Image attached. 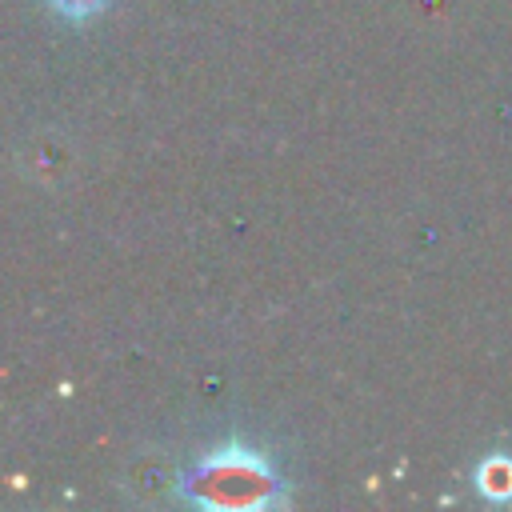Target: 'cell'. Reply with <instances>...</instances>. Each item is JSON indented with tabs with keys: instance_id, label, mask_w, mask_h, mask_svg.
<instances>
[{
	"instance_id": "cell-3",
	"label": "cell",
	"mask_w": 512,
	"mask_h": 512,
	"mask_svg": "<svg viewBox=\"0 0 512 512\" xmlns=\"http://www.w3.org/2000/svg\"><path fill=\"white\" fill-rule=\"evenodd\" d=\"M476 488L488 500H512V456H488L476 468Z\"/></svg>"
},
{
	"instance_id": "cell-1",
	"label": "cell",
	"mask_w": 512,
	"mask_h": 512,
	"mask_svg": "<svg viewBox=\"0 0 512 512\" xmlns=\"http://www.w3.org/2000/svg\"><path fill=\"white\" fill-rule=\"evenodd\" d=\"M180 496L204 508H264L280 500V476L256 448L224 444L180 476Z\"/></svg>"
},
{
	"instance_id": "cell-4",
	"label": "cell",
	"mask_w": 512,
	"mask_h": 512,
	"mask_svg": "<svg viewBox=\"0 0 512 512\" xmlns=\"http://www.w3.org/2000/svg\"><path fill=\"white\" fill-rule=\"evenodd\" d=\"M48 8H52V12H60L64 20H88V16L104 12V8H108V0H48Z\"/></svg>"
},
{
	"instance_id": "cell-2",
	"label": "cell",
	"mask_w": 512,
	"mask_h": 512,
	"mask_svg": "<svg viewBox=\"0 0 512 512\" xmlns=\"http://www.w3.org/2000/svg\"><path fill=\"white\" fill-rule=\"evenodd\" d=\"M120 488H124L128 500H136V504H156V500H164L168 492H180V472L172 468L168 452L144 448V452H136V456L128 460Z\"/></svg>"
}]
</instances>
